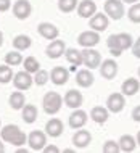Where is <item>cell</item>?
<instances>
[{
    "mask_svg": "<svg viewBox=\"0 0 140 153\" xmlns=\"http://www.w3.org/2000/svg\"><path fill=\"white\" fill-rule=\"evenodd\" d=\"M0 139L7 143L15 145V147H23L24 143H27V135L16 124H7V126H3L0 129Z\"/></svg>",
    "mask_w": 140,
    "mask_h": 153,
    "instance_id": "1",
    "label": "cell"
},
{
    "mask_svg": "<svg viewBox=\"0 0 140 153\" xmlns=\"http://www.w3.org/2000/svg\"><path fill=\"white\" fill-rule=\"evenodd\" d=\"M134 39L130 34L127 32H118V34H111L108 39H106V45H108L110 50H119L124 52L127 48H132Z\"/></svg>",
    "mask_w": 140,
    "mask_h": 153,
    "instance_id": "2",
    "label": "cell"
},
{
    "mask_svg": "<svg viewBox=\"0 0 140 153\" xmlns=\"http://www.w3.org/2000/svg\"><path fill=\"white\" fill-rule=\"evenodd\" d=\"M63 97L58 94V92H47L42 98V106H44V111L47 114H56L58 111L61 110V105H63Z\"/></svg>",
    "mask_w": 140,
    "mask_h": 153,
    "instance_id": "3",
    "label": "cell"
},
{
    "mask_svg": "<svg viewBox=\"0 0 140 153\" xmlns=\"http://www.w3.org/2000/svg\"><path fill=\"white\" fill-rule=\"evenodd\" d=\"M103 10L108 15V18L114 19V21L121 19L126 15V8H124V2L122 0H106L103 5Z\"/></svg>",
    "mask_w": 140,
    "mask_h": 153,
    "instance_id": "4",
    "label": "cell"
},
{
    "mask_svg": "<svg viewBox=\"0 0 140 153\" xmlns=\"http://www.w3.org/2000/svg\"><path fill=\"white\" fill-rule=\"evenodd\" d=\"M82 65L87 66L89 69H95L101 65V55L100 52H97L93 47L84 48L82 50Z\"/></svg>",
    "mask_w": 140,
    "mask_h": 153,
    "instance_id": "5",
    "label": "cell"
},
{
    "mask_svg": "<svg viewBox=\"0 0 140 153\" xmlns=\"http://www.w3.org/2000/svg\"><path fill=\"white\" fill-rule=\"evenodd\" d=\"M126 106V95L122 92H114L108 95L106 98V108L110 110V113H121Z\"/></svg>",
    "mask_w": 140,
    "mask_h": 153,
    "instance_id": "6",
    "label": "cell"
},
{
    "mask_svg": "<svg viewBox=\"0 0 140 153\" xmlns=\"http://www.w3.org/2000/svg\"><path fill=\"white\" fill-rule=\"evenodd\" d=\"M27 145L32 152H40L47 145V134L42 131H32L27 135Z\"/></svg>",
    "mask_w": 140,
    "mask_h": 153,
    "instance_id": "7",
    "label": "cell"
},
{
    "mask_svg": "<svg viewBox=\"0 0 140 153\" xmlns=\"http://www.w3.org/2000/svg\"><path fill=\"white\" fill-rule=\"evenodd\" d=\"M100 42V32L93 31V29H89V31H84L77 36V44L84 48H90V47H95Z\"/></svg>",
    "mask_w": 140,
    "mask_h": 153,
    "instance_id": "8",
    "label": "cell"
},
{
    "mask_svg": "<svg viewBox=\"0 0 140 153\" xmlns=\"http://www.w3.org/2000/svg\"><path fill=\"white\" fill-rule=\"evenodd\" d=\"M13 15L15 18L21 19V21H24V19H27L32 13V5L29 0H16V2L13 3Z\"/></svg>",
    "mask_w": 140,
    "mask_h": 153,
    "instance_id": "9",
    "label": "cell"
},
{
    "mask_svg": "<svg viewBox=\"0 0 140 153\" xmlns=\"http://www.w3.org/2000/svg\"><path fill=\"white\" fill-rule=\"evenodd\" d=\"M32 84H34V77L27 71H19L13 76V85L18 90H27L32 87Z\"/></svg>",
    "mask_w": 140,
    "mask_h": 153,
    "instance_id": "10",
    "label": "cell"
},
{
    "mask_svg": "<svg viewBox=\"0 0 140 153\" xmlns=\"http://www.w3.org/2000/svg\"><path fill=\"white\" fill-rule=\"evenodd\" d=\"M64 52H66V44H64V40H60L58 37L53 39L52 42L47 45V48H45L47 56H48V58H52V60L60 58L61 55H64Z\"/></svg>",
    "mask_w": 140,
    "mask_h": 153,
    "instance_id": "11",
    "label": "cell"
},
{
    "mask_svg": "<svg viewBox=\"0 0 140 153\" xmlns=\"http://www.w3.org/2000/svg\"><path fill=\"white\" fill-rule=\"evenodd\" d=\"M108 26H110V18H108L106 13H95L89 21V27L93 29V31H97V32L106 31Z\"/></svg>",
    "mask_w": 140,
    "mask_h": 153,
    "instance_id": "12",
    "label": "cell"
},
{
    "mask_svg": "<svg viewBox=\"0 0 140 153\" xmlns=\"http://www.w3.org/2000/svg\"><path fill=\"white\" fill-rule=\"evenodd\" d=\"M98 68H100V74H101V77H103V79L111 81V79H114V77L118 76V63L113 58L103 60Z\"/></svg>",
    "mask_w": 140,
    "mask_h": 153,
    "instance_id": "13",
    "label": "cell"
},
{
    "mask_svg": "<svg viewBox=\"0 0 140 153\" xmlns=\"http://www.w3.org/2000/svg\"><path fill=\"white\" fill-rule=\"evenodd\" d=\"M87 119H89V116H87V113H85L84 110L76 108L71 114H69L68 123H69V127H71V129H81V127L85 126Z\"/></svg>",
    "mask_w": 140,
    "mask_h": 153,
    "instance_id": "14",
    "label": "cell"
},
{
    "mask_svg": "<svg viewBox=\"0 0 140 153\" xmlns=\"http://www.w3.org/2000/svg\"><path fill=\"white\" fill-rule=\"evenodd\" d=\"M63 102H64V105H66L68 108H73V110H76V108H81V106H82V102H84V97H82V94L79 92V90H76V89H71V90H68V92L64 94V97H63Z\"/></svg>",
    "mask_w": 140,
    "mask_h": 153,
    "instance_id": "15",
    "label": "cell"
},
{
    "mask_svg": "<svg viewBox=\"0 0 140 153\" xmlns=\"http://www.w3.org/2000/svg\"><path fill=\"white\" fill-rule=\"evenodd\" d=\"M77 15L81 18H85V19H90L93 15L97 13V3L93 0H82V2L77 3Z\"/></svg>",
    "mask_w": 140,
    "mask_h": 153,
    "instance_id": "16",
    "label": "cell"
},
{
    "mask_svg": "<svg viewBox=\"0 0 140 153\" xmlns=\"http://www.w3.org/2000/svg\"><path fill=\"white\" fill-rule=\"evenodd\" d=\"M90 142H92V134H90L89 131H85L84 127H81V129H76L73 135V143L76 148H85L90 145Z\"/></svg>",
    "mask_w": 140,
    "mask_h": 153,
    "instance_id": "17",
    "label": "cell"
},
{
    "mask_svg": "<svg viewBox=\"0 0 140 153\" xmlns=\"http://www.w3.org/2000/svg\"><path fill=\"white\" fill-rule=\"evenodd\" d=\"M37 32L40 34V37H44V39H47V40H53V39H56V37L60 36L58 27H56L55 24H52V23H47V21L40 23L39 26H37Z\"/></svg>",
    "mask_w": 140,
    "mask_h": 153,
    "instance_id": "18",
    "label": "cell"
},
{
    "mask_svg": "<svg viewBox=\"0 0 140 153\" xmlns=\"http://www.w3.org/2000/svg\"><path fill=\"white\" fill-rule=\"evenodd\" d=\"M93 81H95V77H93V74H92V69H89V68L81 69V71H77V74H76V84L82 89L92 87Z\"/></svg>",
    "mask_w": 140,
    "mask_h": 153,
    "instance_id": "19",
    "label": "cell"
},
{
    "mask_svg": "<svg viewBox=\"0 0 140 153\" xmlns=\"http://www.w3.org/2000/svg\"><path fill=\"white\" fill-rule=\"evenodd\" d=\"M69 79V71L63 66H55L50 71V81L55 85H64Z\"/></svg>",
    "mask_w": 140,
    "mask_h": 153,
    "instance_id": "20",
    "label": "cell"
},
{
    "mask_svg": "<svg viewBox=\"0 0 140 153\" xmlns=\"http://www.w3.org/2000/svg\"><path fill=\"white\" fill-rule=\"evenodd\" d=\"M63 131L64 126L58 118H50V121H47V124H45V134L50 135V137H60Z\"/></svg>",
    "mask_w": 140,
    "mask_h": 153,
    "instance_id": "21",
    "label": "cell"
},
{
    "mask_svg": "<svg viewBox=\"0 0 140 153\" xmlns=\"http://www.w3.org/2000/svg\"><path fill=\"white\" fill-rule=\"evenodd\" d=\"M118 143H119V148H121V152H124V153H132L135 152V148H137V140H135L134 135H130V134H124V135H121L118 140Z\"/></svg>",
    "mask_w": 140,
    "mask_h": 153,
    "instance_id": "22",
    "label": "cell"
},
{
    "mask_svg": "<svg viewBox=\"0 0 140 153\" xmlns=\"http://www.w3.org/2000/svg\"><path fill=\"white\" fill-rule=\"evenodd\" d=\"M140 89V81L135 79V77H127V79L121 84V92L126 95V97H132L139 92Z\"/></svg>",
    "mask_w": 140,
    "mask_h": 153,
    "instance_id": "23",
    "label": "cell"
},
{
    "mask_svg": "<svg viewBox=\"0 0 140 153\" xmlns=\"http://www.w3.org/2000/svg\"><path fill=\"white\" fill-rule=\"evenodd\" d=\"M90 118L97 124H105L110 118V110L106 106H93L90 110Z\"/></svg>",
    "mask_w": 140,
    "mask_h": 153,
    "instance_id": "24",
    "label": "cell"
},
{
    "mask_svg": "<svg viewBox=\"0 0 140 153\" xmlns=\"http://www.w3.org/2000/svg\"><path fill=\"white\" fill-rule=\"evenodd\" d=\"M8 103H10V106L13 110H21L26 105V97H24L23 90L16 89V92H11L10 98H8Z\"/></svg>",
    "mask_w": 140,
    "mask_h": 153,
    "instance_id": "25",
    "label": "cell"
},
{
    "mask_svg": "<svg viewBox=\"0 0 140 153\" xmlns=\"http://www.w3.org/2000/svg\"><path fill=\"white\" fill-rule=\"evenodd\" d=\"M37 114H39V111H37L36 105H24L23 108H21V116H23V121H24V123H27V124L36 123Z\"/></svg>",
    "mask_w": 140,
    "mask_h": 153,
    "instance_id": "26",
    "label": "cell"
},
{
    "mask_svg": "<svg viewBox=\"0 0 140 153\" xmlns=\"http://www.w3.org/2000/svg\"><path fill=\"white\" fill-rule=\"evenodd\" d=\"M32 45V39L29 36H26V34H19V36H16L15 39H13V47H15V50H19V52H24V50H27Z\"/></svg>",
    "mask_w": 140,
    "mask_h": 153,
    "instance_id": "27",
    "label": "cell"
},
{
    "mask_svg": "<svg viewBox=\"0 0 140 153\" xmlns=\"http://www.w3.org/2000/svg\"><path fill=\"white\" fill-rule=\"evenodd\" d=\"M64 56H66L68 63L71 66H81L82 65V52L76 50V48H66V52H64Z\"/></svg>",
    "mask_w": 140,
    "mask_h": 153,
    "instance_id": "28",
    "label": "cell"
},
{
    "mask_svg": "<svg viewBox=\"0 0 140 153\" xmlns=\"http://www.w3.org/2000/svg\"><path fill=\"white\" fill-rule=\"evenodd\" d=\"M13 71H11L10 65H0V84H8L13 81Z\"/></svg>",
    "mask_w": 140,
    "mask_h": 153,
    "instance_id": "29",
    "label": "cell"
},
{
    "mask_svg": "<svg viewBox=\"0 0 140 153\" xmlns=\"http://www.w3.org/2000/svg\"><path fill=\"white\" fill-rule=\"evenodd\" d=\"M23 55L19 53V50H13V52H8L5 55V63L10 66H18L23 63Z\"/></svg>",
    "mask_w": 140,
    "mask_h": 153,
    "instance_id": "30",
    "label": "cell"
},
{
    "mask_svg": "<svg viewBox=\"0 0 140 153\" xmlns=\"http://www.w3.org/2000/svg\"><path fill=\"white\" fill-rule=\"evenodd\" d=\"M79 0H58V10L61 13H71L77 8Z\"/></svg>",
    "mask_w": 140,
    "mask_h": 153,
    "instance_id": "31",
    "label": "cell"
},
{
    "mask_svg": "<svg viewBox=\"0 0 140 153\" xmlns=\"http://www.w3.org/2000/svg\"><path fill=\"white\" fill-rule=\"evenodd\" d=\"M23 65H24V71L34 74L40 69V65L39 61H37V58H34V56H27V58L23 60Z\"/></svg>",
    "mask_w": 140,
    "mask_h": 153,
    "instance_id": "32",
    "label": "cell"
},
{
    "mask_svg": "<svg viewBox=\"0 0 140 153\" xmlns=\"http://www.w3.org/2000/svg\"><path fill=\"white\" fill-rule=\"evenodd\" d=\"M127 18L135 24H140V2L132 3V7L127 10Z\"/></svg>",
    "mask_w": 140,
    "mask_h": 153,
    "instance_id": "33",
    "label": "cell"
},
{
    "mask_svg": "<svg viewBox=\"0 0 140 153\" xmlns=\"http://www.w3.org/2000/svg\"><path fill=\"white\" fill-rule=\"evenodd\" d=\"M34 84L37 85H45L48 81H50V74L48 71H45V69H39L37 73H34Z\"/></svg>",
    "mask_w": 140,
    "mask_h": 153,
    "instance_id": "34",
    "label": "cell"
},
{
    "mask_svg": "<svg viewBox=\"0 0 140 153\" xmlns=\"http://www.w3.org/2000/svg\"><path fill=\"white\" fill-rule=\"evenodd\" d=\"M103 153H119L121 152V148H119V143L114 142V140H106L103 143Z\"/></svg>",
    "mask_w": 140,
    "mask_h": 153,
    "instance_id": "35",
    "label": "cell"
},
{
    "mask_svg": "<svg viewBox=\"0 0 140 153\" xmlns=\"http://www.w3.org/2000/svg\"><path fill=\"white\" fill-rule=\"evenodd\" d=\"M132 53H134L135 58H140V36H139V39L132 44Z\"/></svg>",
    "mask_w": 140,
    "mask_h": 153,
    "instance_id": "36",
    "label": "cell"
},
{
    "mask_svg": "<svg viewBox=\"0 0 140 153\" xmlns=\"http://www.w3.org/2000/svg\"><path fill=\"white\" fill-rule=\"evenodd\" d=\"M11 8V0H0V13L8 11Z\"/></svg>",
    "mask_w": 140,
    "mask_h": 153,
    "instance_id": "37",
    "label": "cell"
},
{
    "mask_svg": "<svg viewBox=\"0 0 140 153\" xmlns=\"http://www.w3.org/2000/svg\"><path fill=\"white\" fill-rule=\"evenodd\" d=\"M130 116L135 123H140V105H137L135 108L132 110V113H130Z\"/></svg>",
    "mask_w": 140,
    "mask_h": 153,
    "instance_id": "38",
    "label": "cell"
},
{
    "mask_svg": "<svg viewBox=\"0 0 140 153\" xmlns=\"http://www.w3.org/2000/svg\"><path fill=\"white\" fill-rule=\"evenodd\" d=\"M42 152H45V153H60V148L56 145H48V143H47V145L44 147Z\"/></svg>",
    "mask_w": 140,
    "mask_h": 153,
    "instance_id": "39",
    "label": "cell"
},
{
    "mask_svg": "<svg viewBox=\"0 0 140 153\" xmlns=\"http://www.w3.org/2000/svg\"><path fill=\"white\" fill-rule=\"evenodd\" d=\"M111 52V55L113 56H121L122 55V52H119V50H110Z\"/></svg>",
    "mask_w": 140,
    "mask_h": 153,
    "instance_id": "40",
    "label": "cell"
},
{
    "mask_svg": "<svg viewBox=\"0 0 140 153\" xmlns=\"http://www.w3.org/2000/svg\"><path fill=\"white\" fill-rule=\"evenodd\" d=\"M18 153H27L29 150H27V148H23V147H18V150H16Z\"/></svg>",
    "mask_w": 140,
    "mask_h": 153,
    "instance_id": "41",
    "label": "cell"
},
{
    "mask_svg": "<svg viewBox=\"0 0 140 153\" xmlns=\"http://www.w3.org/2000/svg\"><path fill=\"white\" fill-rule=\"evenodd\" d=\"M5 152V145H3V140L0 139V153H3Z\"/></svg>",
    "mask_w": 140,
    "mask_h": 153,
    "instance_id": "42",
    "label": "cell"
},
{
    "mask_svg": "<svg viewBox=\"0 0 140 153\" xmlns=\"http://www.w3.org/2000/svg\"><path fill=\"white\" fill-rule=\"evenodd\" d=\"M122 2H124V3H130V5H132V3H137V2H140V0H122Z\"/></svg>",
    "mask_w": 140,
    "mask_h": 153,
    "instance_id": "43",
    "label": "cell"
},
{
    "mask_svg": "<svg viewBox=\"0 0 140 153\" xmlns=\"http://www.w3.org/2000/svg\"><path fill=\"white\" fill-rule=\"evenodd\" d=\"M135 140H137V145L140 147V131L137 132V137H135Z\"/></svg>",
    "mask_w": 140,
    "mask_h": 153,
    "instance_id": "44",
    "label": "cell"
},
{
    "mask_svg": "<svg viewBox=\"0 0 140 153\" xmlns=\"http://www.w3.org/2000/svg\"><path fill=\"white\" fill-rule=\"evenodd\" d=\"M2 45H3V32L0 31V47H2Z\"/></svg>",
    "mask_w": 140,
    "mask_h": 153,
    "instance_id": "45",
    "label": "cell"
},
{
    "mask_svg": "<svg viewBox=\"0 0 140 153\" xmlns=\"http://www.w3.org/2000/svg\"><path fill=\"white\" fill-rule=\"evenodd\" d=\"M139 79H140V68H139Z\"/></svg>",
    "mask_w": 140,
    "mask_h": 153,
    "instance_id": "46",
    "label": "cell"
},
{
    "mask_svg": "<svg viewBox=\"0 0 140 153\" xmlns=\"http://www.w3.org/2000/svg\"><path fill=\"white\" fill-rule=\"evenodd\" d=\"M0 126H2V123H0Z\"/></svg>",
    "mask_w": 140,
    "mask_h": 153,
    "instance_id": "47",
    "label": "cell"
}]
</instances>
